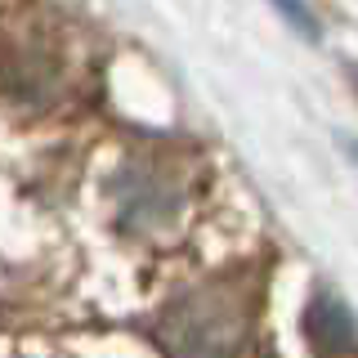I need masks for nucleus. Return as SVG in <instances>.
I'll return each mask as SVG.
<instances>
[{
    "label": "nucleus",
    "instance_id": "5",
    "mask_svg": "<svg viewBox=\"0 0 358 358\" xmlns=\"http://www.w3.org/2000/svg\"><path fill=\"white\" fill-rule=\"evenodd\" d=\"M341 143H345V152H350V157H354V166H358V143H354V139H341Z\"/></svg>",
    "mask_w": 358,
    "mask_h": 358
},
{
    "label": "nucleus",
    "instance_id": "1",
    "mask_svg": "<svg viewBox=\"0 0 358 358\" xmlns=\"http://www.w3.org/2000/svg\"><path fill=\"white\" fill-rule=\"evenodd\" d=\"M251 322V291L233 278H210L175 291L157 309L152 345L162 358H242Z\"/></svg>",
    "mask_w": 358,
    "mask_h": 358
},
{
    "label": "nucleus",
    "instance_id": "3",
    "mask_svg": "<svg viewBox=\"0 0 358 358\" xmlns=\"http://www.w3.org/2000/svg\"><path fill=\"white\" fill-rule=\"evenodd\" d=\"M305 341L318 354H350L358 345V322L350 305L331 291H313V300L305 305Z\"/></svg>",
    "mask_w": 358,
    "mask_h": 358
},
{
    "label": "nucleus",
    "instance_id": "4",
    "mask_svg": "<svg viewBox=\"0 0 358 358\" xmlns=\"http://www.w3.org/2000/svg\"><path fill=\"white\" fill-rule=\"evenodd\" d=\"M268 5H273L305 41H318L322 36V31H318V18H313V9H309V0H268Z\"/></svg>",
    "mask_w": 358,
    "mask_h": 358
},
{
    "label": "nucleus",
    "instance_id": "2",
    "mask_svg": "<svg viewBox=\"0 0 358 358\" xmlns=\"http://www.w3.org/2000/svg\"><path fill=\"white\" fill-rule=\"evenodd\" d=\"M108 197H112V220L121 233H162L179 220L188 201L184 175L171 162H152V157H134L117 175L108 179Z\"/></svg>",
    "mask_w": 358,
    "mask_h": 358
}]
</instances>
